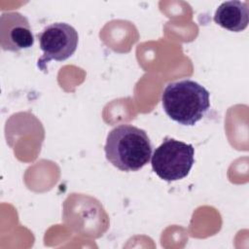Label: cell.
<instances>
[{"mask_svg":"<svg viewBox=\"0 0 249 249\" xmlns=\"http://www.w3.org/2000/svg\"><path fill=\"white\" fill-rule=\"evenodd\" d=\"M107 160L122 171H137L152 157V143L145 130L131 124L115 126L104 147Z\"/></svg>","mask_w":249,"mask_h":249,"instance_id":"obj_1","label":"cell"},{"mask_svg":"<svg viewBox=\"0 0 249 249\" xmlns=\"http://www.w3.org/2000/svg\"><path fill=\"white\" fill-rule=\"evenodd\" d=\"M165 114L183 125H195L210 108V93L196 81L185 79L166 85L161 94Z\"/></svg>","mask_w":249,"mask_h":249,"instance_id":"obj_2","label":"cell"},{"mask_svg":"<svg viewBox=\"0 0 249 249\" xmlns=\"http://www.w3.org/2000/svg\"><path fill=\"white\" fill-rule=\"evenodd\" d=\"M195 163V148L192 144L165 137L155 149L151 164L154 172L167 182L185 178Z\"/></svg>","mask_w":249,"mask_h":249,"instance_id":"obj_3","label":"cell"},{"mask_svg":"<svg viewBox=\"0 0 249 249\" xmlns=\"http://www.w3.org/2000/svg\"><path fill=\"white\" fill-rule=\"evenodd\" d=\"M43 55L38 60V66L45 70V65L51 60L63 61L76 51L79 42L77 30L65 22H54L47 25L36 35Z\"/></svg>","mask_w":249,"mask_h":249,"instance_id":"obj_4","label":"cell"},{"mask_svg":"<svg viewBox=\"0 0 249 249\" xmlns=\"http://www.w3.org/2000/svg\"><path fill=\"white\" fill-rule=\"evenodd\" d=\"M34 45V36L25 16L18 12H4L0 17V46L2 50L19 52Z\"/></svg>","mask_w":249,"mask_h":249,"instance_id":"obj_5","label":"cell"},{"mask_svg":"<svg viewBox=\"0 0 249 249\" xmlns=\"http://www.w3.org/2000/svg\"><path fill=\"white\" fill-rule=\"evenodd\" d=\"M214 21L232 32L243 31L249 23L248 2L231 0L223 2L216 10Z\"/></svg>","mask_w":249,"mask_h":249,"instance_id":"obj_6","label":"cell"}]
</instances>
